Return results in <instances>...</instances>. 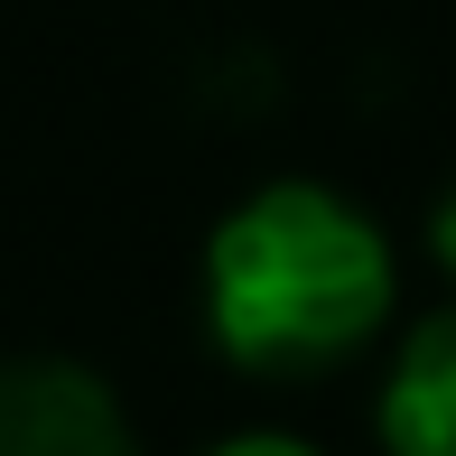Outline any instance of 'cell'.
<instances>
[{
	"instance_id": "cell-1",
	"label": "cell",
	"mask_w": 456,
	"mask_h": 456,
	"mask_svg": "<svg viewBox=\"0 0 456 456\" xmlns=\"http://www.w3.org/2000/svg\"><path fill=\"white\" fill-rule=\"evenodd\" d=\"M382 317L391 252L326 186H261L205 242V326L242 372H326Z\"/></svg>"
},
{
	"instance_id": "cell-5",
	"label": "cell",
	"mask_w": 456,
	"mask_h": 456,
	"mask_svg": "<svg viewBox=\"0 0 456 456\" xmlns=\"http://www.w3.org/2000/svg\"><path fill=\"white\" fill-rule=\"evenodd\" d=\"M428 252H438V271L456 280V186L438 196V215H428Z\"/></svg>"
},
{
	"instance_id": "cell-2",
	"label": "cell",
	"mask_w": 456,
	"mask_h": 456,
	"mask_svg": "<svg viewBox=\"0 0 456 456\" xmlns=\"http://www.w3.org/2000/svg\"><path fill=\"white\" fill-rule=\"evenodd\" d=\"M0 456H140V438L85 363H10L0 372Z\"/></svg>"
},
{
	"instance_id": "cell-4",
	"label": "cell",
	"mask_w": 456,
	"mask_h": 456,
	"mask_svg": "<svg viewBox=\"0 0 456 456\" xmlns=\"http://www.w3.org/2000/svg\"><path fill=\"white\" fill-rule=\"evenodd\" d=\"M215 456H317L307 438H280V428H252V438H224Z\"/></svg>"
},
{
	"instance_id": "cell-3",
	"label": "cell",
	"mask_w": 456,
	"mask_h": 456,
	"mask_svg": "<svg viewBox=\"0 0 456 456\" xmlns=\"http://www.w3.org/2000/svg\"><path fill=\"white\" fill-rule=\"evenodd\" d=\"M382 447L391 456H456V307L419 317L382 382Z\"/></svg>"
}]
</instances>
